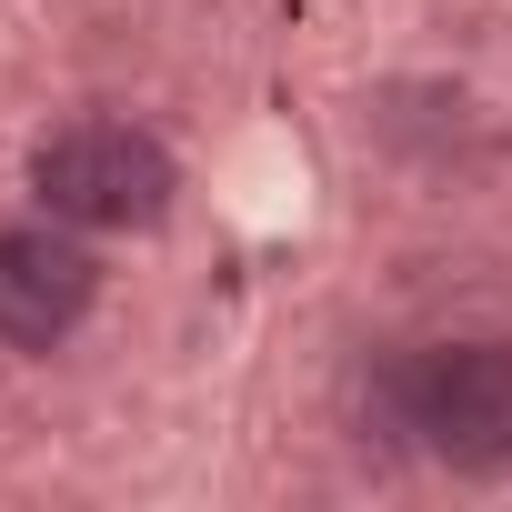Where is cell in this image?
<instances>
[{
	"instance_id": "6da1fadb",
	"label": "cell",
	"mask_w": 512,
	"mask_h": 512,
	"mask_svg": "<svg viewBox=\"0 0 512 512\" xmlns=\"http://www.w3.org/2000/svg\"><path fill=\"white\" fill-rule=\"evenodd\" d=\"M171 191H181V161L141 121H111V111H81L41 131L31 151V201L71 231H151L171 221Z\"/></svg>"
},
{
	"instance_id": "7a4b0ae2",
	"label": "cell",
	"mask_w": 512,
	"mask_h": 512,
	"mask_svg": "<svg viewBox=\"0 0 512 512\" xmlns=\"http://www.w3.org/2000/svg\"><path fill=\"white\" fill-rule=\"evenodd\" d=\"M402 432L452 472H512V342H442L392 372Z\"/></svg>"
},
{
	"instance_id": "3957f363",
	"label": "cell",
	"mask_w": 512,
	"mask_h": 512,
	"mask_svg": "<svg viewBox=\"0 0 512 512\" xmlns=\"http://www.w3.org/2000/svg\"><path fill=\"white\" fill-rule=\"evenodd\" d=\"M101 302V262L71 221H21L0 231V352H61Z\"/></svg>"
}]
</instances>
